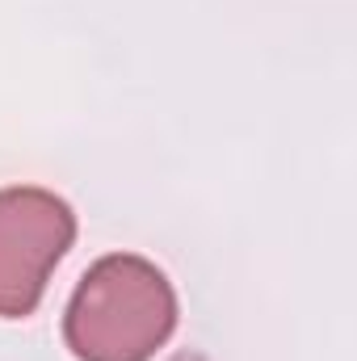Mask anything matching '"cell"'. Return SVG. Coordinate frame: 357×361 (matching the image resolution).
Wrapping results in <instances>:
<instances>
[{
  "label": "cell",
  "instance_id": "obj_2",
  "mask_svg": "<svg viewBox=\"0 0 357 361\" xmlns=\"http://www.w3.org/2000/svg\"><path fill=\"white\" fill-rule=\"evenodd\" d=\"M76 244V210L42 185L0 189V319L38 311L51 273Z\"/></svg>",
  "mask_w": 357,
  "mask_h": 361
},
{
  "label": "cell",
  "instance_id": "obj_1",
  "mask_svg": "<svg viewBox=\"0 0 357 361\" xmlns=\"http://www.w3.org/2000/svg\"><path fill=\"white\" fill-rule=\"evenodd\" d=\"M181 302L169 273L139 252H109L76 281L63 345L76 361H152L177 332Z\"/></svg>",
  "mask_w": 357,
  "mask_h": 361
}]
</instances>
